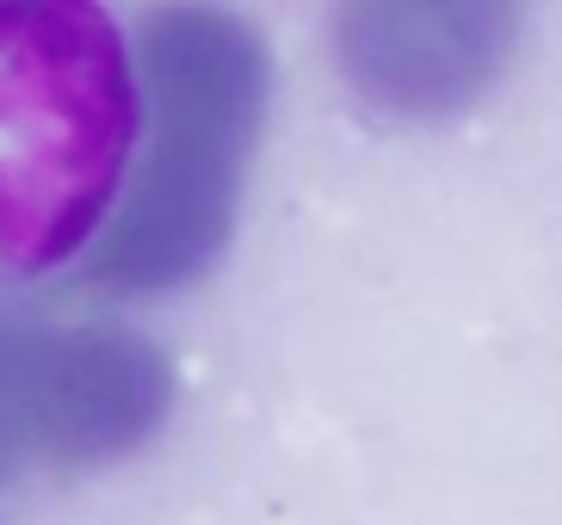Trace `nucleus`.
Segmentation results:
<instances>
[{
	"label": "nucleus",
	"instance_id": "7ed1b4c3",
	"mask_svg": "<svg viewBox=\"0 0 562 525\" xmlns=\"http://www.w3.org/2000/svg\"><path fill=\"white\" fill-rule=\"evenodd\" d=\"M173 408V371L143 334L99 322H0V476L93 470L143 451Z\"/></svg>",
	"mask_w": 562,
	"mask_h": 525
},
{
	"label": "nucleus",
	"instance_id": "20e7f679",
	"mask_svg": "<svg viewBox=\"0 0 562 525\" xmlns=\"http://www.w3.org/2000/svg\"><path fill=\"white\" fill-rule=\"evenodd\" d=\"M525 0H340V75L390 118H451L501 81Z\"/></svg>",
	"mask_w": 562,
	"mask_h": 525
},
{
	"label": "nucleus",
	"instance_id": "f03ea898",
	"mask_svg": "<svg viewBox=\"0 0 562 525\" xmlns=\"http://www.w3.org/2000/svg\"><path fill=\"white\" fill-rule=\"evenodd\" d=\"M136 149V56L99 0H0V266L93 248Z\"/></svg>",
	"mask_w": 562,
	"mask_h": 525
},
{
	"label": "nucleus",
	"instance_id": "f257e3e1",
	"mask_svg": "<svg viewBox=\"0 0 562 525\" xmlns=\"http://www.w3.org/2000/svg\"><path fill=\"white\" fill-rule=\"evenodd\" d=\"M136 149L87 248V278L124 297L186 291L217 266L266 124V44L217 0H167L136 31Z\"/></svg>",
	"mask_w": 562,
	"mask_h": 525
}]
</instances>
